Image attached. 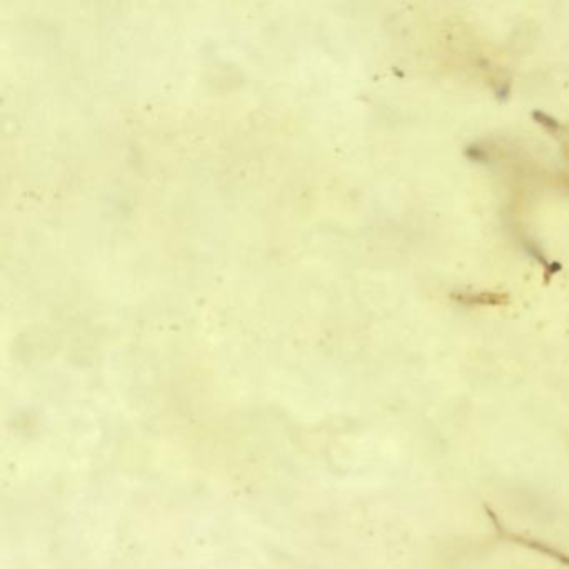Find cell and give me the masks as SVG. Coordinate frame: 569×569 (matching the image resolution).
<instances>
[{"instance_id":"1","label":"cell","mask_w":569,"mask_h":569,"mask_svg":"<svg viewBox=\"0 0 569 569\" xmlns=\"http://www.w3.org/2000/svg\"><path fill=\"white\" fill-rule=\"evenodd\" d=\"M488 513H489V516H491V519L494 521V524H496V529H497V531H500V535H501V536L508 537V539H513V543L524 544L526 548L537 549V551H539V552H543V555H548V556H551V558L559 559L561 563L569 564V558H568V556H564L563 552L556 551V549H552L551 546H548V544H543V543H541V541H533V539H528V537L517 536V535H511V533L504 531V529H502V526L500 524V521H497L496 514H494L493 511H489V509H488Z\"/></svg>"}]
</instances>
